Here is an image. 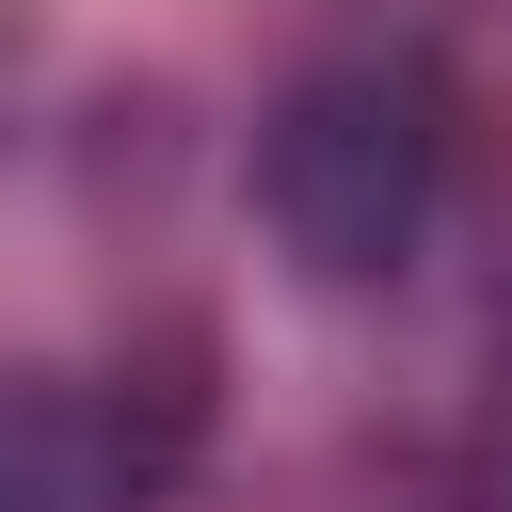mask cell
I'll return each instance as SVG.
<instances>
[{"instance_id": "cell-1", "label": "cell", "mask_w": 512, "mask_h": 512, "mask_svg": "<svg viewBox=\"0 0 512 512\" xmlns=\"http://www.w3.org/2000/svg\"><path fill=\"white\" fill-rule=\"evenodd\" d=\"M432 176H448L432 96L384 80V64L304 80V96L272 112V144H256V208H272V240H288L320 288H384V272L432 240Z\"/></svg>"}, {"instance_id": "cell-2", "label": "cell", "mask_w": 512, "mask_h": 512, "mask_svg": "<svg viewBox=\"0 0 512 512\" xmlns=\"http://www.w3.org/2000/svg\"><path fill=\"white\" fill-rule=\"evenodd\" d=\"M144 432L80 384H0V512H128Z\"/></svg>"}]
</instances>
